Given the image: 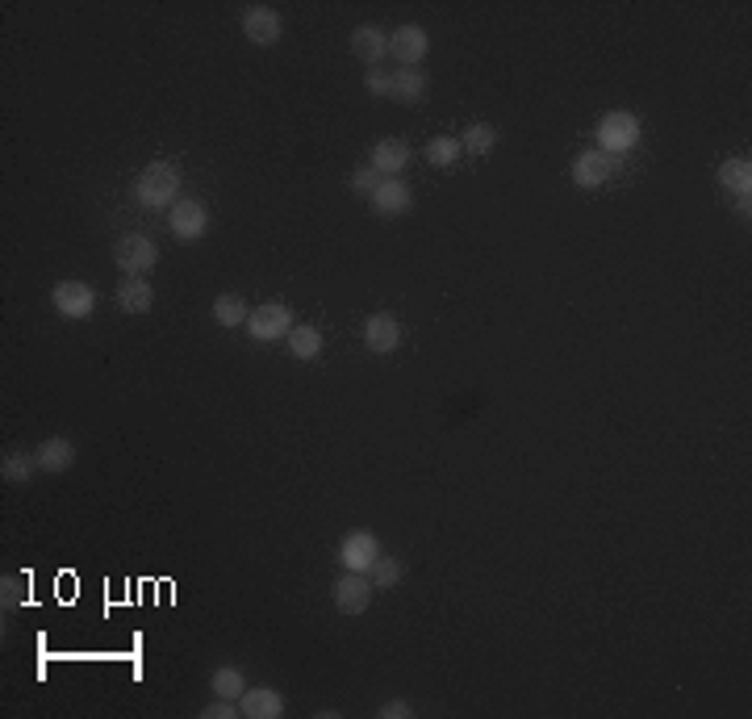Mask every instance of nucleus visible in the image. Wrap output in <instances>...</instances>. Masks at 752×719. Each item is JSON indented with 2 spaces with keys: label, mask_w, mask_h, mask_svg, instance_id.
<instances>
[{
  "label": "nucleus",
  "mask_w": 752,
  "mask_h": 719,
  "mask_svg": "<svg viewBox=\"0 0 752 719\" xmlns=\"http://www.w3.org/2000/svg\"><path fill=\"white\" fill-rule=\"evenodd\" d=\"M364 347L376 356H389L402 347V322H397L393 314H372L364 322Z\"/></svg>",
  "instance_id": "obj_12"
},
{
  "label": "nucleus",
  "mask_w": 752,
  "mask_h": 719,
  "mask_svg": "<svg viewBox=\"0 0 752 719\" xmlns=\"http://www.w3.org/2000/svg\"><path fill=\"white\" fill-rule=\"evenodd\" d=\"M464 151H460V138H452V134H435L431 143H427V151H422V159L427 164H435V168H456V159H460Z\"/></svg>",
  "instance_id": "obj_25"
},
{
  "label": "nucleus",
  "mask_w": 752,
  "mask_h": 719,
  "mask_svg": "<svg viewBox=\"0 0 752 719\" xmlns=\"http://www.w3.org/2000/svg\"><path fill=\"white\" fill-rule=\"evenodd\" d=\"M719 184H723L727 193L748 197V193H752V159H748V155L723 159V164H719Z\"/></svg>",
  "instance_id": "obj_20"
},
{
  "label": "nucleus",
  "mask_w": 752,
  "mask_h": 719,
  "mask_svg": "<svg viewBox=\"0 0 752 719\" xmlns=\"http://www.w3.org/2000/svg\"><path fill=\"white\" fill-rule=\"evenodd\" d=\"M168 230L180 239V243H197L205 239V230H209V214H205V205L193 201V197H180L172 210H168Z\"/></svg>",
  "instance_id": "obj_7"
},
{
  "label": "nucleus",
  "mask_w": 752,
  "mask_h": 719,
  "mask_svg": "<svg viewBox=\"0 0 752 719\" xmlns=\"http://www.w3.org/2000/svg\"><path fill=\"white\" fill-rule=\"evenodd\" d=\"M372 594H376L372 577H368V573H351V569H343V577L331 586V598H335V607H339L343 615H364L368 602H372Z\"/></svg>",
  "instance_id": "obj_6"
},
{
  "label": "nucleus",
  "mask_w": 752,
  "mask_h": 719,
  "mask_svg": "<svg viewBox=\"0 0 752 719\" xmlns=\"http://www.w3.org/2000/svg\"><path fill=\"white\" fill-rule=\"evenodd\" d=\"M376 556H381V540L372 531H347L339 540V565L351 573H368Z\"/></svg>",
  "instance_id": "obj_9"
},
{
  "label": "nucleus",
  "mask_w": 752,
  "mask_h": 719,
  "mask_svg": "<svg viewBox=\"0 0 752 719\" xmlns=\"http://www.w3.org/2000/svg\"><path fill=\"white\" fill-rule=\"evenodd\" d=\"M201 715H205V719H239L243 711H239V703H234V699H214Z\"/></svg>",
  "instance_id": "obj_30"
},
{
  "label": "nucleus",
  "mask_w": 752,
  "mask_h": 719,
  "mask_svg": "<svg viewBox=\"0 0 752 719\" xmlns=\"http://www.w3.org/2000/svg\"><path fill=\"white\" fill-rule=\"evenodd\" d=\"M381 172H376L372 164H364V168H356V172H351V189H356V193H364V197H372L376 189H381Z\"/></svg>",
  "instance_id": "obj_28"
},
{
  "label": "nucleus",
  "mask_w": 752,
  "mask_h": 719,
  "mask_svg": "<svg viewBox=\"0 0 752 719\" xmlns=\"http://www.w3.org/2000/svg\"><path fill=\"white\" fill-rule=\"evenodd\" d=\"M113 293H117V310L126 314H147L155 306V289L147 285V276H122V285Z\"/></svg>",
  "instance_id": "obj_18"
},
{
  "label": "nucleus",
  "mask_w": 752,
  "mask_h": 719,
  "mask_svg": "<svg viewBox=\"0 0 752 719\" xmlns=\"http://www.w3.org/2000/svg\"><path fill=\"white\" fill-rule=\"evenodd\" d=\"M640 134H644V126H640L636 113L615 109V113H606V118L598 122V151L619 159L623 151H631V147L640 143Z\"/></svg>",
  "instance_id": "obj_3"
},
{
  "label": "nucleus",
  "mask_w": 752,
  "mask_h": 719,
  "mask_svg": "<svg viewBox=\"0 0 752 719\" xmlns=\"http://www.w3.org/2000/svg\"><path fill=\"white\" fill-rule=\"evenodd\" d=\"M34 473H38L34 452H5L0 456V477H5L9 485H26Z\"/></svg>",
  "instance_id": "obj_23"
},
{
  "label": "nucleus",
  "mask_w": 752,
  "mask_h": 719,
  "mask_svg": "<svg viewBox=\"0 0 752 719\" xmlns=\"http://www.w3.org/2000/svg\"><path fill=\"white\" fill-rule=\"evenodd\" d=\"M368 577H372V586L376 590H393L397 582H402V561H397V556H376L372 561V569H368Z\"/></svg>",
  "instance_id": "obj_27"
},
{
  "label": "nucleus",
  "mask_w": 752,
  "mask_h": 719,
  "mask_svg": "<svg viewBox=\"0 0 752 719\" xmlns=\"http://www.w3.org/2000/svg\"><path fill=\"white\" fill-rule=\"evenodd\" d=\"M209 690H214L218 699H234V703H239L243 694H247L243 669H239V665H218V669H214V678H209Z\"/></svg>",
  "instance_id": "obj_22"
},
{
  "label": "nucleus",
  "mask_w": 752,
  "mask_h": 719,
  "mask_svg": "<svg viewBox=\"0 0 752 719\" xmlns=\"http://www.w3.org/2000/svg\"><path fill=\"white\" fill-rule=\"evenodd\" d=\"M297 327L293 322V310L285 301H264V306H255L251 318H247V335L255 343H276V339H289V331Z\"/></svg>",
  "instance_id": "obj_4"
},
{
  "label": "nucleus",
  "mask_w": 752,
  "mask_h": 719,
  "mask_svg": "<svg viewBox=\"0 0 752 719\" xmlns=\"http://www.w3.org/2000/svg\"><path fill=\"white\" fill-rule=\"evenodd\" d=\"M285 343H289V356H293V360H318V352H322V331L305 322V327H293V331H289Z\"/></svg>",
  "instance_id": "obj_24"
},
{
  "label": "nucleus",
  "mask_w": 752,
  "mask_h": 719,
  "mask_svg": "<svg viewBox=\"0 0 752 719\" xmlns=\"http://www.w3.org/2000/svg\"><path fill=\"white\" fill-rule=\"evenodd\" d=\"M368 164H372L376 172H381L385 180H397V176H402V172L410 168V147L402 143V138H381V143L372 147V159H368Z\"/></svg>",
  "instance_id": "obj_13"
},
{
  "label": "nucleus",
  "mask_w": 752,
  "mask_h": 719,
  "mask_svg": "<svg viewBox=\"0 0 752 719\" xmlns=\"http://www.w3.org/2000/svg\"><path fill=\"white\" fill-rule=\"evenodd\" d=\"M368 201H372V214H381V218H397V214H406L410 205H414V193L406 189L402 180H381V189H376Z\"/></svg>",
  "instance_id": "obj_17"
},
{
  "label": "nucleus",
  "mask_w": 752,
  "mask_h": 719,
  "mask_svg": "<svg viewBox=\"0 0 752 719\" xmlns=\"http://www.w3.org/2000/svg\"><path fill=\"white\" fill-rule=\"evenodd\" d=\"M180 164H172V159H151V164L138 172L134 180V197L138 205H147V210H172V205L180 201Z\"/></svg>",
  "instance_id": "obj_1"
},
{
  "label": "nucleus",
  "mask_w": 752,
  "mask_h": 719,
  "mask_svg": "<svg viewBox=\"0 0 752 719\" xmlns=\"http://www.w3.org/2000/svg\"><path fill=\"white\" fill-rule=\"evenodd\" d=\"M431 51V38L422 26H397L389 34V59H397V67H422Z\"/></svg>",
  "instance_id": "obj_8"
},
{
  "label": "nucleus",
  "mask_w": 752,
  "mask_h": 719,
  "mask_svg": "<svg viewBox=\"0 0 752 719\" xmlns=\"http://www.w3.org/2000/svg\"><path fill=\"white\" fill-rule=\"evenodd\" d=\"M351 55L364 67H381V59L389 55V34H381L376 26H356L351 30Z\"/></svg>",
  "instance_id": "obj_15"
},
{
  "label": "nucleus",
  "mask_w": 752,
  "mask_h": 719,
  "mask_svg": "<svg viewBox=\"0 0 752 719\" xmlns=\"http://www.w3.org/2000/svg\"><path fill=\"white\" fill-rule=\"evenodd\" d=\"M247 318H251V310H247V301L239 297V293H218L214 297V322L218 327H247Z\"/></svg>",
  "instance_id": "obj_21"
},
{
  "label": "nucleus",
  "mask_w": 752,
  "mask_h": 719,
  "mask_svg": "<svg viewBox=\"0 0 752 719\" xmlns=\"http://www.w3.org/2000/svg\"><path fill=\"white\" fill-rule=\"evenodd\" d=\"M34 460H38L42 473H67L76 465V444H72V439H63V435H51V439H42V444L34 448Z\"/></svg>",
  "instance_id": "obj_14"
},
{
  "label": "nucleus",
  "mask_w": 752,
  "mask_h": 719,
  "mask_svg": "<svg viewBox=\"0 0 752 719\" xmlns=\"http://www.w3.org/2000/svg\"><path fill=\"white\" fill-rule=\"evenodd\" d=\"M239 711H243V719H280L285 715V699H280L272 686H255L239 699Z\"/></svg>",
  "instance_id": "obj_19"
},
{
  "label": "nucleus",
  "mask_w": 752,
  "mask_h": 719,
  "mask_svg": "<svg viewBox=\"0 0 752 719\" xmlns=\"http://www.w3.org/2000/svg\"><path fill=\"white\" fill-rule=\"evenodd\" d=\"M243 38L247 42H255V46H276L280 42V34H285V21H280V13L276 9H268V5H251V9H243Z\"/></svg>",
  "instance_id": "obj_10"
},
{
  "label": "nucleus",
  "mask_w": 752,
  "mask_h": 719,
  "mask_svg": "<svg viewBox=\"0 0 752 719\" xmlns=\"http://www.w3.org/2000/svg\"><path fill=\"white\" fill-rule=\"evenodd\" d=\"M376 715H381V719H410L414 707L406 699H389V703H381V711H376Z\"/></svg>",
  "instance_id": "obj_31"
},
{
  "label": "nucleus",
  "mask_w": 752,
  "mask_h": 719,
  "mask_svg": "<svg viewBox=\"0 0 752 719\" xmlns=\"http://www.w3.org/2000/svg\"><path fill=\"white\" fill-rule=\"evenodd\" d=\"M113 264L122 268V276H147L159 264V247L143 230H130V235L113 243Z\"/></svg>",
  "instance_id": "obj_2"
},
{
  "label": "nucleus",
  "mask_w": 752,
  "mask_h": 719,
  "mask_svg": "<svg viewBox=\"0 0 752 719\" xmlns=\"http://www.w3.org/2000/svg\"><path fill=\"white\" fill-rule=\"evenodd\" d=\"M493 147H498V130H493L489 122H473V126L464 130V138H460V151H468L473 159L489 155Z\"/></svg>",
  "instance_id": "obj_26"
},
{
  "label": "nucleus",
  "mask_w": 752,
  "mask_h": 719,
  "mask_svg": "<svg viewBox=\"0 0 752 719\" xmlns=\"http://www.w3.org/2000/svg\"><path fill=\"white\" fill-rule=\"evenodd\" d=\"M389 97L397 105H422L427 101V72H422V67H397L393 84H389Z\"/></svg>",
  "instance_id": "obj_16"
},
{
  "label": "nucleus",
  "mask_w": 752,
  "mask_h": 719,
  "mask_svg": "<svg viewBox=\"0 0 752 719\" xmlns=\"http://www.w3.org/2000/svg\"><path fill=\"white\" fill-rule=\"evenodd\" d=\"M389 84H393V72H385V67H368L364 72V88L372 97H389Z\"/></svg>",
  "instance_id": "obj_29"
},
{
  "label": "nucleus",
  "mask_w": 752,
  "mask_h": 719,
  "mask_svg": "<svg viewBox=\"0 0 752 719\" xmlns=\"http://www.w3.org/2000/svg\"><path fill=\"white\" fill-rule=\"evenodd\" d=\"M51 306L67 318V322H80L88 318L92 310H97V289L84 285V281H59L51 289Z\"/></svg>",
  "instance_id": "obj_5"
},
{
  "label": "nucleus",
  "mask_w": 752,
  "mask_h": 719,
  "mask_svg": "<svg viewBox=\"0 0 752 719\" xmlns=\"http://www.w3.org/2000/svg\"><path fill=\"white\" fill-rule=\"evenodd\" d=\"M619 172V159L615 155H606V151H585L577 155V164H573V180H577V189H602V184Z\"/></svg>",
  "instance_id": "obj_11"
}]
</instances>
